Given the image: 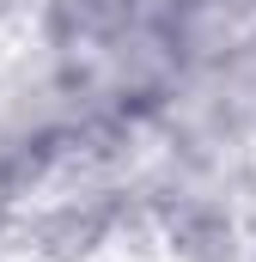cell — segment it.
Wrapping results in <instances>:
<instances>
[{
	"label": "cell",
	"mask_w": 256,
	"mask_h": 262,
	"mask_svg": "<svg viewBox=\"0 0 256 262\" xmlns=\"http://www.w3.org/2000/svg\"><path fill=\"white\" fill-rule=\"evenodd\" d=\"M73 262H177V256L165 250V238H140L128 226H110V232H98Z\"/></svg>",
	"instance_id": "6da1fadb"
}]
</instances>
